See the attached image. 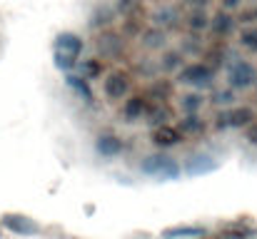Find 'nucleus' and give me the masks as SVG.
Here are the masks:
<instances>
[{"mask_svg":"<svg viewBox=\"0 0 257 239\" xmlns=\"http://www.w3.org/2000/svg\"><path fill=\"white\" fill-rule=\"evenodd\" d=\"M252 85H257V70L252 63L237 60L227 68V87L230 90H250Z\"/></svg>","mask_w":257,"mask_h":239,"instance_id":"f257e3e1","label":"nucleus"},{"mask_svg":"<svg viewBox=\"0 0 257 239\" xmlns=\"http://www.w3.org/2000/svg\"><path fill=\"white\" fill-rule=\"evenodd\" d=\"M143 172L153 174V177H163V179H175L180 174V167L168 155H150L143 159Z\"/></svg>","mask_w":257,"mask_h":239,"instance_id":"f03ea898","label":"nucleus"},{"mask_svg":"<svg viewBox=\"0 0 257 239\" xmlns=\"http://www.w3.org/2000/svg\"><path fill=\"white\" fill-rule=\"evenodd\" d=\"M177 80L185 85H192V87H205L215 80V68H210L207 63H190L180 70Z\"/></svg>","mask_w":257,"mask_h":239,"instance_id":"7ed1b4c3","label":"nucleus"},{"mask_svg":"<svg viewBox=\"0 0 257 239\" xmlns=\"http://www.w3.org/2000/svg\"><path fill=\"white\" fill-rule=\"evenodd\" d=\"M95 48H97V53H100L102 58L115 60V58L122 55V50H125V40H122V35L115 33V30H102V33L97 35V40H95Z\"/></svg>","mask_w":257,"mask_h":239,"instance_id":"20e7f679","label":"nucleus"},{"mask_svg":"<svg viewBox=\"0 0 257 239\" xmlns=\"http://www.w3.org/2000/svg\"><path fill=\"white\" fill-rule=\"evenodd\" d=\"M105 97L107 100H122L127 92H130V75L125 70H112L107 78H105Z\"/></svg>","mask_w":257,"mask_h":239,"instance_id":"39448f33","label":"nucleus"},{"mask_svg":"<svg viewBox=\"0 0 257 239\" xmlns=\"http://www.w3.org/2000/svg\"><path fill=\"white\" fill-rule=\"evenodd\" d=\"M225 117V127H247L250 122H255L257 115L252 107L247 105H237V107H230L227 112H222Z\"/></svg>","mask_w":257,"mask_h":239,"instance_id":"423d86ee","label":"nucleus"},{"mask_svg":"<svg viewBox=\"0 0 257 239\" xmlns=\"http://www.w3.org/2000/svg\"><path fill=\"white\" fill-rule=\"evenodd\" d=\"M153 142L158 145V147H177V145H182L185 142V137L180 135V130L177 127H172V125H160V127H155V132H153Z\"/></svg>","mask_w":257,"mask_h":239,"instance_id":"0eeeda50","label":"nucleus"},{"mask_svg":"<svg viewBox=\"0 0 257 239\" xmlns=\"http://www.w3.org/2000/svg\"><path fill=\"white\" fill-rule=\"evenodd\" d=\"M55 53H63V55H70V58H78L83 53V38L75 35V33H60L58 40H55Z\"/></svg>","mask_w":257,"mask_h":239,"instance_id":"6e6552de","label":"nucleus"},{"mask_svg":"<svg viewBox=\"0 0 257 239\" xmlns=\"http://www.w3.org/2000/svg\"><path fill=\"white\" fill-rule=\"evenodd\" d=\"M207 28L212 30V35L227 38V35H232V30H235V18H232L227 10H220V13H215V15L210 18Z\"/></svg>","mask_w":257,"mask_h":239,"instance_id":"1a4fd4ad","label":"nucleus"},{"mask_svg":"<svg viewBox=\"0 0 257 239\" xmlns=\"http://www.w3.org/2000/svg\"><path fill=\"white\" fill-rule=\"evenodd\" d=\"M145 117H148V122L150 125H168V120L172 117V110L168 107V102H163V100H153V102H148V110H145Z\"/></svg>","mask_w":257,"mask_h":239,"instance_id":"9d476101","label":"nucleus"},{"mask_svg":"<svg viewBox=\"0 0 257 239\" xmlns=\"http://www.w3.org/2000/svg\"><path fill=\"white\" fill-rule=\"evenodd\" d=\"M145 110H148V97L143 95H133L125 100V107H122V117L127 122H138L140 117H145Z\"/></svg>","mask_w":257,"mask_h":239,"instance_id":"9b49d317","label":"nucleus"},{"mask_svg":"<svg viewBox=\"0 0 257 239\" xmlns=\"http://www.w3.org/2000/svg\"><path fill=\"white\" fill-rule=\"evenodd\" d=\"M95 150L102 157H117L122 152V140L117 135H100L95 140Z\"/></svg>","mask_w":257,"mask_h":239,"instance_id":"f8f14e48","label":"nucleus"},{"mask_svg":"<svg viewBox=\"0 0 257 239\" xmlns=\"http://www.w3.org/2000/svg\"><path fill=\"white\" fill-rule=\"evenodd\" d=\"M3 224L8 229H13L15 234H33V232H38V224L33 219H28V217H20V214H5Z\"/></svg>","mask_w":257,"mask_h":239,"instance_id":"ddd939ff","label":"nucleus"},{"mask_svg":"<svg viewBox=\"0 0 257 239\" xmlns=\"http://www.w3.org/2000/svg\"><path fill=\"white\" fill-rule=\"evenodd\" d=\"M177 130H180L182 137H197V135L205 132V122L197 115H185V120H180Z\"/></svg>","mask_w":257,"mask_h":239,"instance_id":"4468645a","label":"nucleus"},{"mask_svg":"<svg viewBox=\"0 0 257 239\" xmlns=\"http://www.w3.org/2000/svg\"><path fill=\"white\" fill-rule=\"evenodd\" d=\"M205 234V227H170L163 232V239H180V237H202Z\"/></svg>","mask_w":257,"mask_h":239,"instance_id":"2eb2a0df","label":"nucleus"},{"mask_svg":"<svg viewBox=\"0 0 257 239\" xmlns=\"http://www.w3.org/2000/svg\"><path fill=\"white\" fill-rule=\"evenodd\" d=\"M68 87H70L73 92H78V95L83 97V102H92V92H90V85H87L85 78H80V75H68Z\"/></svg>","mask_w":257,"mask_h":239,"instance_id":"dca6fc26","label":"nucleus"},{"mask_svg":"<svg viewBox=\"0 0 257 239\" xmlns=\"http://www.w3.org/2000/svg\"><path fill=\"white\" fill-rule=\"evenodd\" d=\"M240 45L250 53H257V25H247L240 30Z\"/></svg>","mask_w":257,"mask_h":239,"instance_id":"f3484780","label":"nucleus"},{"mask_svg":"<svg viewBox=\"0 0 257 239\" xmlns=\"http://www.w3.org/2000/svg\"><path fill=\"white\" fill-rule=\"evenodd\" d=\"M143 43H145V48L158 50V48L165 45V35H163L160 30H145V33H143Z\"/></svg>","mask_w":257,"mask_h":239,"instance_id":"a211bd4d","label":"nucleus"},{"mask_svg":"<svg viewBox=\"0 0 257 239\" xmlns=\"http://www.w3.org/2000/svg\"><path fill=\"white\" fill-rule=\"evenodd\" d=\"M207 23H210V18L205 15V10H192V13L187 15V25H190L192 30H205Z\"/></svg>","mask_w":257,"mask_h":239,"instance_id":"6ab92c4d","label":"nucleus"},{"mask_svg":"<svg viewBox=\"0 0 257 239\" xmlns=\"http://www.w3.org/2000/svg\"><path fill=\"white\" fill-rule=\"evenodd\" d=\"M180 105H182L185 115H197V110L202 107V97L200 95H185Z\"/></svg>","mask_w":257,"mask_h":239,"instance_id":"aec40b11","label":"nucleus"},{"mask_svg":"<svg viewBox=\"0 0 257 239\" xmlns=\"http://www.w3.org/2000/svg\"><path fill=\"white\" fill-rule=\"evenodd\" d=\"M180 65H182V55H180V53H177V50H168V53H165V55H163V68H165V70H175V68H180Z\"/></svg>","mask_w":257,"mask_h":239,"instance_id":"412c9836","label":"nucleus"},{"mask_svg":"<svg viewBox=\"0 0 257 239\" xmlns=\"http://www.w3.org/2000/svg\"><path fill=\"white\" fill-rule=\"evenodd\" d=\"M55 65L65 73H70L75 65H78V58H70V55H63V53H55Z\"/></svg>","mask_w":257,"mask_h":239,"instance_id":"4be33fe9","label":"nucleus"},{"mask_svg":"<svg viewBox=\"0 0 257 239\" xmlns=\"http://www.w3.org/2000/svg\"><path fill=\"white\" fill-rule=\"evenodd\" d=\"M100 70H102V68H100V63H97V60H87L85 65H83L85 80H87V78H95V75H100Z\"/></svg>","mask_w":257,"mask_h":239,"instance_id":"5701e85b","label":"nucleus"},{"mask_svg":"<svg viewBox=\"0 0 257 239\" xmlns=\"http://www.w3.org/2000/svg\"><path fill=\"white\" fill-rule=\"evenodd\" d=\"M247 142L257 147V122H250V125H247Z\"/></svg>","mask_w":257,"mask_h":239,"instance_id":"b1692460","label":"nucleus"},{"mask_svg":"<svg viewBox=\"0 0 257 239\" xmlns=\"http://www.w3.org/2000/svg\"><path fill=\"white\" fill-rule=\"evenodd\" d=\"M187 3H190L192 10H205V8L210 5V0H187Z\"/></svg>","mask_w":257,"mask_h":239,"instance_id":"393cba45","label":"nucleus"},{"mask_svg":"<svg viewBox=\"0 0 257 239\" xmlns=\"http://www.w3.org/2000/svg\"><path fill=\"white\" fill-rule=\"evenodd\" d=\"M230 100H232L230 90H225V92H217V95H215V102H222V105H225V102H230Z\"/></svg>","mask_w":257,"mask_h":239,"instance_id":"a878e982","label":"nucleus"},{"mask_svg":"<svg viewBox=\"0 0 257 239\" xmlns=\"http://www.w3.org/2000/svg\"><path fill=\"white\" fill-rule=\"evenodd\" d=\"M222 5H225V10H235V8H240V0H222Z\"/></svg>","mask_w":257,"mask_h":239,"instance_id":"bb28decb","label":"nucleus"},{"mask_svg":"<svg viewBox=\"0 0 257 239\" xmlns=\"http://www.w3.org/2000/svg\"><path fill=\"white\" fill-rule=\"evenodd\" d=\"M247 239H250V237H247Z\"/></svg>","mask_w":257,"mask_h":239,"instance_id":"cd10ccee","label":"nucleus"}]
</instances>
